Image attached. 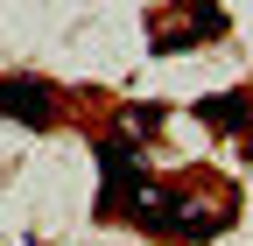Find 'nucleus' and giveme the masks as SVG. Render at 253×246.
I'll return each instance as SVG.
<instances>
[{
    "mask_svg": "<svg viewBox=\"0 0 253 246\" xmlns=\"http://www.w3.org/2000/svg\"><path fill=\"white\" fill-rule=\"evenodd\" d=\"M0 113L21 120V127H49L56 120V91L42 78H0Z\"/></svg>",
    "mask_w": 253,
    "mask_h": 246,
    "instance_id": "obj_1",
    "label": "nucleus"
},
{
    "mask_svg": "<svg viewBox=\"0 0 253 246\" xmlns=\"http://www.w3.org/2000/svg\"><path fill=\"white\" fill-rule=\"evenodd\" d=\"M197 120L204 127H218V134H246V148H253V99L246 91H211V99H197Z\"/></svg>",
    "mask_w": 253,
    "mask_h": 246,
    "instance_id": "obj_2",
    "label": "nucleus"
},
{
    "mask_svg": "<svg viewBox=\"0 0 253 246\" xmlns=\"http://www.w3.org/2000/svg\"><path fill=\"white\" fill-rule=\"evenodd\" d=\"M162 120H169L162 106H126V127H134V134H155V127H162Z\"/></svg>",
    "mask_w": 253,
    "mask_h": 246,
    "instance_id": "obj_3",
    "label": "nucleus"
},
{
    "mask_svg": "<svg viewBox=\"0 0 253 246\" xmlns=\"http://www.w3.org/2000/svg\"><path fill=\"white\" fill-rule=\"evenodd\" d=\"M28 246H36V239H28Z\"/></svg>",
    "mask_w": 253,
    "mask_h": 246,
    "instance_id": "obj_4",
    "label": "nucleus"
}]
</instances>
